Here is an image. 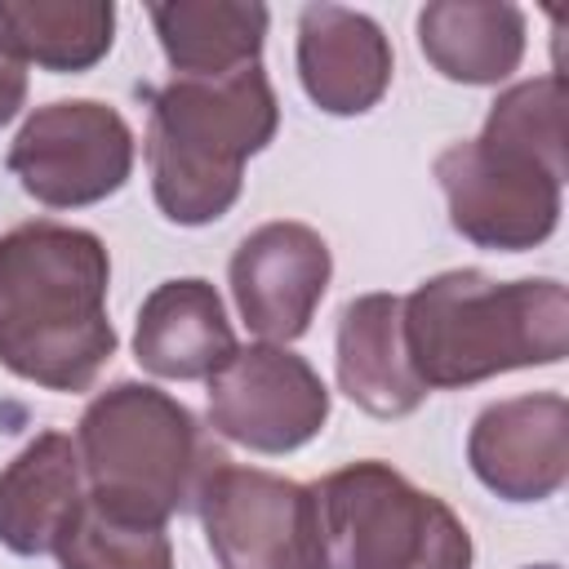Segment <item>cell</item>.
Segmentation results:
<instances>
[{
    "instance_id": "cell-1",
    "label": "cell",
    "mask_w": 569,
    "mask_h": 569,
    "mask_svg": "<svg viewBox=\"0 0 569 569\" xmlns=\"http://www.w3.org/2000/svg\"><path fill=\"white\" fill-rule=\"evenodd\" d=\"M107 244L67 222L0 236V365L44 391H89L116 356L107 320Z\"/></svg>"
},
{
    "instance_id": "cell-2",
    "label": "cell",
    "mask_w": 569,
    "mask_h": 569,
    "mask_svg": "<svg viewBox=\"0 0 569 569\" xmlns=\"http://www.w3.org/2000/svg\"><path fill=\"white\" fill-rule=\"evenodd\" d=\"M449 227L493 253H525L560 222L565 187V76L547 71L502 89L480 138L436 156Z\"/></svg>"
},
{
    "instance_id": "cell-3",
    "label": "cell",
    "mask_w": 569,
    "mask_h": 569,
    "mask_svg": "<svg viewBox=\"0 0 569 569\" xmlns=\"http://www.w3.org/2000/svg\"><path fill=\"white\" fill-rule=\"evenodd\" d=\"M405 351L427 391L560 365L569 351V293L560 280H493L453 267L405 298Z\"/></svg>"
},
{
    "instance_id": "cell-4",
    "label": "cell",
    "mask_w": 569,
    "mask_h": 569,
    "mask_svg": "<svg viewBox=\"0 0 569 569\" xmlns=\"http://www.w3.org/2000/svg\"><path fill=\"white\" fill-rule=\"evenodd\" d=\"M280 129L262 62L231 76H173L151 93L147 169L160 213L178 227L218 222L244 187V160Z\"/></svg>"
},
{
    "instance_id": "cell-5",
    "label": "cell",
    "mask_w": 569,
    "mask_h": 569,
    "mask_svg": "<svg viewBox=\"0 0 569 569\" xmlns=\"http://www.w3.org/2000/svg\"><path fill=\"white\" fill-rule=\"evenodd\" d=\"M76 449L89 502L147 525L196 507L209 467L222 458L196 413L151 382H111L98 391L76 422Z\"/></svg>"
},
{
    "instance_id": "cell-6",
    "label": "cell",
    "mask_w": 569,
    "mask_h": 569,
    "mask_svg": "<svg viewBox=\"0 0 569 569\" xmlns=\"http://www.w3.org/2000/svg\"><path fill=\"white\" fill-rule=\"evenodd\" d=\"M329 569H471L458 511L391 462L365 458L311 485Z\"/></svg>"
},
{
    "instance_id": "cell-7",
    "label": "cell",
    "mask_w": 569,
    "mask_h": 569,
    "mask_svg": "<svg viewBox=\"0 0 569 569\" xmlns=\"http://www.w3.org/2000/svg\"><path fill=\"white\" fill-rule=\"evenodd\" d=\"M196 511L218 569H329L311 485L218 458Z\"/></svg>"
},
{
    "instance_id": "cell-8",
    "label": "cell",
    "mask_w": 569,
    "mask_h": 569,
    "mask_svg": "<svg viewBox=\"0 0 569 569\" xmlns=\"http://www.w3.org/2000/svg\"><path fill=\"white\" fill-rule=\"evenodd\" d=\"M133 129L98 98L36 107L9 142V173L44 209H84L116 196L133 173Z\"/></svg>"
},
{
    "instance_id": "cell-9",
    "label": "cell",
    "mask_w": 569,
    "mask_h": 569,
    "mask_svg": "<svg viewBox=\"0 0 569 569\" xmlns=\"http://www.w3.org/2000/svg\"><path fill=\"white\" fill-rule=\"evenodd\" d=\"M204 382L213 431L253 453L302 449L329 422V387L298 351L276 342L236 347Z\"/></svg>"
},
{
    "instance_id": "cell-10",
    "label": "cell",
    "mask_w": 569,
    "mask_h": 569,
    "mask_svg": "<svg viewBox=\"0 0 569 569\" xmlns=\"http://www.w3.org/2000/svg\"><path fill=\"white\" fill-rule=\"evenodd\" d=\"M231 298L240 320L276 347H289L311 329V316L329 289L333 253L307 222H262L231 253Z\"/></svg>"
},
{
    "instance_id": "cell-11",
    "label": "cell",
    "mask_w": 569,
    "mask_h": 569,
    "mask_svg": "<svg viewBox=\"0 0 569 569\" xmlns=\"http://www.w3.org/2000/svg\"><path fill=\"white\" fill-rule=\"evenodd\" d=\"M467 462L507 502H542L569 480V405L560 391L511 396L471 422Z\"/></svg>"
},
{
    "instance_id": "cell-12",
    "label": "cell",
    "mask_w": 569,
    "mask_h": 569,
    "mask_svg": "<svg viewBox=\"0 0 569 569\" xmlns=\"http://www.w3.org/2000/svg\"><path fill=\"white\" fill-rule=\"evenodd\" d=\"M391 40L382 27L342 4L298 13V80L325 116H365L391 89Z\"/></svg>"
},
{
    "instance_id": "cell-13",
    "label": "cell",
    "mask_w": 569,
    "mask_h": 569,
    "mask_svg": "<svg viewBox=\"0 0 569 569\" xmlns=\"http://www.w3.org/2000/svg\"><path fill=\"white\" fill-rule=\"evenodd\" d=\"M89 502L80 449L62 431H40L0 471V547L13 556H49Z\"/></svg>"
},
{
    "instance_id": "cell-14",
    "label": "cell",
    "mask_w": 569,
    "mask_h": 569,
    "mask_svg": "<svg viewBox=\"0 0 569 569\" xmlns=\"http://www.w3.org/2000/svg\"><path fill=\"white\" fill-rule=\"evenodd\" d=\"M236 351V333L218 289L200 276L156 284L133 325V360L169 382L213 378Z\"/></svg>"
},
{
    "instance_id": "cell-15",
    "label": "cell",
    "mask_w": 569,
    "mask_h": 569,
    "mask_svg": "<svg viewBox=\"0 0 569 569\" xmlns=\"http://www.w3.org/2000/svg\"><path fill=\"white\" fill-rule=\"evenodd\" d=\"M333 365L342 396L373 418H405L427 396L405 351V298L396 293H360L342 307Z\"/></svg>"
},
{
    "instance_id": "cell-16",
    "label": "cell",
    "mask_w": 569,
    "mask_h": 569,
    "mask_svg": "<svg viewBox=\"0 0 569 569\" xmlns=\"http://www.w3.org/2000/svg\"><path fill=\"white\" fill-rule=\"evenodd\" d=\"M418 49L453 84H502L525 58V9L507 0H431L418 13Z\"/></svg>"
},
{
    "instance_id": "cell-17",
    "label": "cell",
    "mask_w": 569,
    "mask_h": 569,
    "mask_svg": "<svg viewBox=\"0 0 569 569\" xmlns=\"http://www.w3.org/2000/svg\"><path fill=\"white\" fill-rule=\"evenodd\" d=\"M147 13L173 76H231L253 67L271 22L258 0H164Z\"/></svg>"
},
{
    "instance_id": "cell-18",
    "label": "cell",
    "mask_w": 569,
    "mask_h": 569,
    "mask_svg": "<svg viewBox=\"0 0 569 569\" xmlns=\"http://www.w3.org/2000/svg\"><path fill=\"white\" fill-rule=\"evenodd\" d=\"M0 22L27 62L58 76L98 67L116 40L111 0H0Z\"/></svg>"
},
{
    "instance_id": "cell-19",
    "label": "cell",
    "mask_w": 569,
    "mask_h": 569,
    "mask_svg": "<svg viewBox=\"0 0 569 569\" xmlns=\"http://www.w3.org/2000/svg\"><path fill=\"white\" fill-rule=\"evenodd\" d=\"M62 569H173V547L164 525L116 516L98 502H84L71 533L58 542Z\"/></svg>"
},
{
    "instance_id": "cell-20",
    "label": "cell",
    "mask_w": 569,
    "mask_h": 569,
    "mask_svg": "<svg viewBox=\"0 0 569 569\" xmlns=\"http://www.w3.org/2000/svg\"><path fill=\"white\" fill-rule=\"evenodd\" d=\"M27 107V58L0 22V129Z\"/></svg>"
},
{
    "instance_id": "cell-21",
    "label": "cell",
    "mask_w": 569,
    "mask_h": 569,
    "mask_svg": "<svg viewBox=\"0 0 569 569\" xmlns=\"http://www.w3.org/2000/svg\"><path fill=\"white\" fill-rule=\"evenodd\" d=\"M533 569H556V565H533Z\"/></svg>"
}]
</instances>
